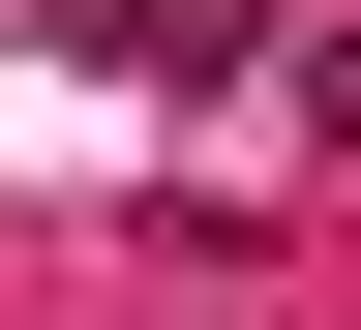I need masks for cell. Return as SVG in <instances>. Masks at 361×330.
<instances>
[{
	"label": "cell",
	"mask_w": 361,
	"mask_h": 330,
	"mask_svg": "<svg viewBox=\"0 0 361 330\" xmlns=\"http://www.w3.org/2000/svg\"><path fill=\"white\" fill-rule=\"evenodd\" d=\"M30 61H61V90H241L271 0H30Z\"/></svg>",
	"instance_id": "1"
}]
</instances>
